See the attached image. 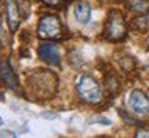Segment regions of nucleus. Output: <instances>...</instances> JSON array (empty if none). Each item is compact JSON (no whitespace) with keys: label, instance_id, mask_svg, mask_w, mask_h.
Listing matches in <instances>:
<instances>
[{"label":"nucleus","instance_id":"obj_1","mask_svg":"<svg viewBox=\"0 0 149 138\" xmlns=\"http://www.w3.org/2000/svg\"><path fill=\"white\" fill-rule=\"evenodd\" d=\"M28 87L32 90L36 98L48 100L54 95L57 90V77L53 72L48 70H36L28 79Z\"/></svg>","mask_w":149,"mask_h":138},{"label":"nucleus","instance_id":"obj_2","mask_svg":"<svg viewBox=\"0 0 149 138\" xmlns=\"http://www.w3.org/2000/svg\"><path fill=\"white\" fill-rule=\"evenodd\" d=\"M76 93L84 102L95 105L102 101V91L100 83L91 75H81L76 82Z\"/></svg>","mask_w":149,"mask_h":138},{"label":"nucleus","instance_id":"obj_3","mask_svg":"<svg viewBox=\"0 0 149 138\" xmlns=\"http://www.w3.org/2000/svg\"><path fill=\"white\" fill-rule=\"evenodd\" d=\"M104 36L109 42H122L127 36V24L119 10H111L104 28Z\"/></svg>","mask_w":149,"mask_h":138},{"label":"nucleus","instance_id":"obj_4","mask_svg":"<svg viewBox=\"0 0 149 138\" xmlns=\"http://www.w3.org/2000/svg\"><path fill=\"white\" fill-rule=\"evenodd\" d=\"M37 36L44 40H59L64 37V29L58 15L55 14H44L39 20L37 25Z\"/></svg>","mask_w":149,"mask_h":138},{"label":"nucleus","instance_id":"obj_5","mask_svg":"<svg viewBox=\"0 0 149 138\" xmlns=\"http://www.w3.org/2000/svg\"><path fill=\"white\" fill-rule=\"evenodd\" d=\"M37 54H39V57H40L44 62H47L48 65L59 66V64H61L59 48L53 40L42 43V44L39 46V48H37Z\"/></svg>","mask_w":149,"mask_h":138},{"label":"nucleus","instance_id":"obj_6","mask_svg":"<svg viewBox=\"0 0 149 138\" xmlns=\"http://www.w3.org/2000/svg\"><path fill=\"white\" fill-rule=\"evenodd\" d=\"M128 106L135 115H149V97L141 90H134L128 98Z\"/></svg>","mask_w":149,"mask_h":138},{"label":"nucleus","instance_id":"obj_7","mask_svg":"<svg viewBox=\"0 0 149 138\" xmlns=\"http://www.w3.org/2000/svg\"><path fill=\"white\" fill-rule=\"evenodd\" d=\"M6 6V18H7V24L11 32H15L19 22H21V10L19 6L17 3V0H4Z\"/></svg>","mask_w":149,"mask_h":138},{"label":"nucleus","instance_id":"obj_8","mask_svg":"<svg viewBox=\"0 0 149 138\" xmlns=\"http://www.w3.org/2000/svg\"><path fill=\"white\" fill-rule=\"evenodd\" d=\"M1 80L7 89H11L13 91L18 93V77L7 59L1 61Z\"/></svg>","mask_w":149,"mask_h":138},{"label":"nucleus","instance_id":"obj_9","mask_svg":"<svg viewBox=\"0 0 149 138\" xmlns=\"http://www.w3.org/2000/svg\"><path fill=\"white\" fill-rule=\"evenodd\" d=\"M74 18H76V21L81 24V25H86L87 22L90 21L91 18V7L90 4L87 3V1H83V0H80L77 1L76 4H74Z\"/></svg>","mask_w":149,"mask_h":138},{"label":"nucleus","instance_id":"obj_10","mask_svg":"<svg viewBox=\"0 0 149 138\" xmlns=\"http://www.w3.org/2000/svg\"><path fill=\"white\" fill-rule=\"evenodd\" d=\"M105 90H107L108 95H111V97H116L120 93L119 76L113 70H109L108 75L105 76Z\"/></svg>","mask_w":149,"mask_h":138},{"label":"nucleus","instance_id":"obj_11","mask_svg":"<svg viewBox=\"0 0 149 138\" xmlns=\"http://www.w3.org/2000/svg\"><path fill=\"white\" fill-rule=\"evenodd\" d=\"M131 28L141 33L149 32V11L144 13V14H139L137 18H134L131 21Z\"/></svg>","mask_w":149,"mask_h":138},{"label":"nucleus","instance_id":"obj_12","mask_svg":"<svg viewBox=\"0 0 149 138\" xmlns=\"http://www.w3.org/2000/svg\"><path fill=\"white\" fill-rule=\"evenodd\" d=\"M128 8L137 14H144L149 11V0H130Z\"/></svg>","mask_w":149,"mask_h":138},{"label":"nucleus","instance_id":"obj_13","mask_svg":"<svg viewBox=\"0 0 149 138\" xmlns=\"http://www.w3.org/2000/svg\"><path fill=\"white\" fill-rule=\"evenodd\" d=\"M42 1L47 6H57L58 3H61V0H42Z\"/></svg>","mask_w":149,"mask_h":138},{"label":"nucleus","instance_id":"obj_14","mask_svg":"<svg viewBox=\"0 0 149 138\" xmlns=\"http://www.w3.org/2000/svg\"><path fill=\"white\" fill-rule=\"evenodd\" d=\"M146 70H148V73H149V65H148V66H146Z\"/></svg>","mask_w":149,"mask_h":138},{"label":"nucleus","instance_id":"obj_15","mask_svg":"<svg viewBox=\"0 0 149 138\" xmlns=\"http://www.w3.org/2000/svg\"><path fill=\"white\" fill-rule=\"evenodd\" d=\"M148 43H149V40H148Z\"/></svg>","mask_w":149,"mask_h":138}]
</instances>
